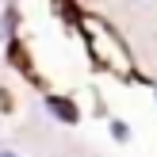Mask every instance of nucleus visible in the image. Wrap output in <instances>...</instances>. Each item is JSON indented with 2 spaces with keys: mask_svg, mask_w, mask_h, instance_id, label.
I'll use <instances>...</instances> for the list:
<instances>
[{
  "mask_svg": "<svg viewBox=\"0 0 157 157\" xmlns=\"http://www.w3.org/2000/svg\"><path fill=\"white\" fill-rule=\"evenodd\" d=\"M50 111H54V115H61L65 123H77V107L69 104V100H58V96H50Z\"/></svg>",
  "mask_w": 157,
  "mask_h": 157,
  "instance_id": "nucleus-1",
  "label": "nucleus"
}]
</instances>
